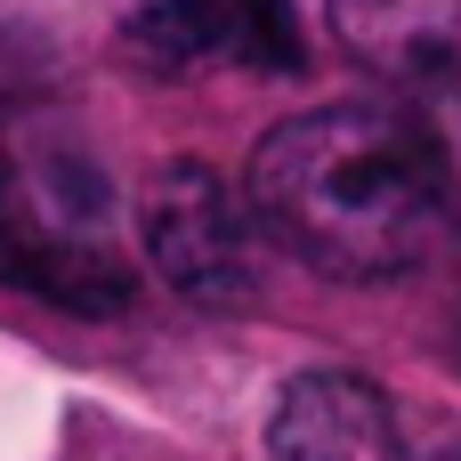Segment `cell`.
<instances>
[{
  "mask_svg": "<svg viewBox=\"0 0 461 461\" xmlns=\"http://www.w3.org/2000/svg\"><path fill=\"white\" fill-rule=\"evenodd\" d=\"M146 259L154 276L194 300V308H251L259 300V243H251V211L227 194L219 170L203 162H162L146 178V211H138Z\"/></svg>",
  "mask_w": 461,
  "mask_h": 461,
  "instance_id": "cell-3",
  "label": "cell"
},
{
  "mask_svg": "<svg viewBox=\"0 0 461 461\" xmlns=\"http://www.w3.org/2000/svg\"><path fill=\"white\" fill-rule=\"evenodd\" d=\"M332 32L357 65L446 89L461 81V0H332Z\"/></svg>",
  "mask_w": 461,
  "mask_h": 461,
  "instance_id": "cell-6",
  "label": "cell"
},
{
  "mask_svg": "<svg viewBox=\"0 0 461 461\" xmlns=\"http://www.w3.org/2000/svg\"><path fill=\"white\" fill-rule=\"evenodd\" d=\"M276 461H405V429L365 373H300L267 421Z\"/></svg>",
  "mask_w": 461,
  "mask_h": 461,
  "instance_id": "cell-5",
  "label": "cell"
},
{
  "mask_svg": "<svg viewBox=\"0 0 461 461\" xmlns=\"http://www.w3.org/2000/svg\"><path fill=\"white\" fill-rule=\"evenodd\" d=\"M251 219L340 284L429 267L461 235V146L438 105H316L259 138Z\"/></svg>",
  "mask_w": 461,
  "mask_h": 461,
  "instance_id": "cell-1",
  "label": "cell"
},
{
  "mask_svg": "<svg viewBox=\"0 0 461 461\" xmlns=\"http://www.w3.org/2000/svg\"><path fill=\"white\" fill-rule=\"evenodd\" d=\"M0 284L65 316H122L138 300L113 178L89 130L41 97L0 105Z\"/></svg>",
  "mask_w": 461,
  "mask_h": 461,
  "instance_id": "cell-2",
  "label": "cell"
},
{
  "mask_svg": "<svg viewBox=\"0 0 461 461\" xmlns=\"http://www.w3.org/2000/svg\"><path fill=\"white\" fill-rule=\"evenodd\" d=\"M122 49L146 73H194V65L300 73V24L284 0H138Z\"/></svg>",
  "mask_w": 461,
  "mask_h": 461,
  "instance_id": "cell-4",
  "label": "cell"
}]
</instances>
